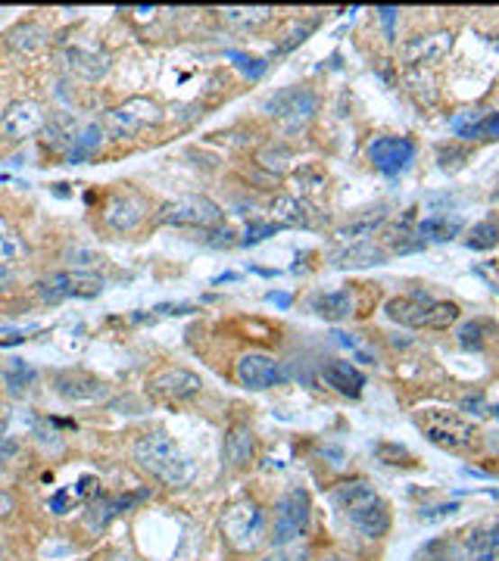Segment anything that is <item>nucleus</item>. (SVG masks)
I'll return each instance as SVG.
<instances>
[{
  "instance_id": "obj_1",
  "label": "nucleus",
  "mask_w": 499,
  "mask_h": 561,
  "mask_svg": "<svg viewBox=\"0 0 499 561\" xmlns=\"http://www.w3.org/2000/svg\"><path fill=\"white\" fill-rule=\"evenodd\" d=\"M134 462L144 471H150L157 481H163L166 486H185L194 477V465L185 452L178 449V443L166 434V430H150V434H141L132 446Z\"/></svg>"
},
{
  "instance_id": "obj_2",
  "label": "nucleus",
  "mask_w": 499,
  "mask_h": 561,
  "mask_svg": "<svg viewBox=\"0 0 499 561\" xmlns=\"http://www.w3.org/2000/svg\"><path fill=\"white\" fill-rule=\"evenodd\" d=\"M222 533L225 539L234 546L238 552H250L262 543L266 537V511L259 509L256 502H234L231 509L222 515Z\"/></svg>"
},
{
  "instance_id": "obj_3",
  "label": "nucleus",
  "mask_w": 499,
  "mask_h": 561,
  "mask_svg": "<svg viewBox=\"0 0 499 561\" xmlns=\"http://www.w3.org/2000/svg\"><path fill=\"white\" fill-rule=\"evenodd\" d=\"M415 424L422 428V434L434 446H440V449H465V446H471V440H475V424H468L462 415H456V412L428 409L415 418Z\"/></svg>"
},
{
  "instance_id": "obj_4",
  "label": "nucleus",
  "mask_w": 499,
  "mask_h": 561,
  "mask_svg": "<svg viewBox=\"0 0 499 561\" xmlns=\"http://www.w3.org/2000/svg\"><path fill=\"white\" fill-rule=\"evenodd\" d=\"M309 518H313V502H309L306 490H294L275 505V524H272V543L278 549L296 543L303 533L309 530Z\"/></svg>"
},
{
  "instance_id": "obj_5",
  "label": "nucleus",
  "mask_w": 499,
  "mask_h": 561,
  "mask_svg": "<svg viewBox=\"0 0 499 561\" xmlns=\"http://www.w3.org/2000/svg\"><path fill=\"white\" fill-rule=\"evenodd\" d=\"M222 206L213 203L209 197H181L166 203L157 213L159 225H178V228H200V231H209V228L222 225Z\"/></svg>"
},
{
  "instance_id": "obj_6",
  "label": "nucleus",
  "mask_w": 499,
  "mask_h": 561,
  "mask_svg": "<svg viewBox=\"0 0 499 561\" xmlns=\"http://www.w3.org/2000/svg\"><path fill=\"white\" fill-rule=\"evenodd\" d=\"M159 122V106L147 97H128L125 104L113 106L104 119V131L110 134L113 140H125L134 138L138 131H144L147 125Z\"/></svg>"
},
{
  "instance_id": "obj_7",
  "label": "nucleus",
  "mask_w": 499,
  "mask_h": 561,
  "mask_svg": "<svg viewBox=\"0 0 499 561\" xmlns=\"http://www.w3.org/2000/svg\"><path fill=\"white\" fill-rule=\"evenodd\" d=\"M38 296L47 303H63V300H87L104 290V278L91 272H53L35 284Z\"/></svg>"
},
{
  "instance_id": "obj_8",
  "label": "nucleus",
  "mask_w": 499,
  "mask_h": 561,
  "mask_svg": "<svg viewBox=\"0 0 499 561\" xmlns=\"http://www.w3.org/2000/svg\"><path fill=\"white\" fill-rule=\"evenodd\" d=\"M147 219V203L132 187H119V191L106 194L104 200V225L113 228L116 234H132Z\"/></svg>"
},
{
  "instance_id": "obj_9",
  "label": "nucleus",
  "mask_w": 499,
  "mask_h": 561,
  "mask_svg": "<svg viewBox=\"0 0 499 561\" xmlns=\"http://www.w3.org/2000/svg\"><path fill=\"white\" fill-rule=\"evenodd\" d=\"M234 377H238V384L247 390H268V387H278L287 377V371H285V365L278 359H272V356L247 353L234 365Z\"/></svg>"
},
{
  "instance_id": "obj_10",
  "label": "nucleus",
  "mask_w": 499,
  "mask_h": 561,
  "mask_svg": "<svg viewBox=\"0 0 499 561\" xmlns=\"http://www.w3.org/2000/svg\"><path fill=\"white\" fill-rule=\"evenodd\" d=\"M147 390L163 403H187L204 390V381L187 368H163L147 381Z\"/></svg>"
},
{
  "instance_id": "obj_11",
  "label": "nucleus",
  "mask_w": 499,
  "mask_h": 561,
  "mask_svg": "<svg viewBox=\"0 0 499 561\" xmlns=\"http://www.w3.org/2000/svg\"><path fill=\"white\" fill-rule=\"evenodd\" d=\"M315 110H319V97H315L309 87H285L275 97L266 100V113L281 122H291V125H300V122L313 119Z\"/></svg>"
},
{
  "instance_id": "obj_12",
  "label": "nucleus",
  "mask_w": 499,
  "mask_h": 561,
  "mask_svg": "<svg viewBox=\"0 0 499 561\" xmlns=\"http://www.w3.org/2000/svg\"><path fill=\"white\" fill-rule=\"evenodd\" d=\"M44 128H47V116L35 100H16L0 116V131L10 140H29L38 131H44Z\"/></svg>"
},
{
  "instance_id": "obj_13",
  "label": "nucleus",
  "mask_w": 499,
  "mask_h": 561,
  "mask_svg": "<svg viewBox=\"0 0 499 561\" xmlns=\"http://www.w3.org/2000/svg\"><path fill=\"white\" fill-rule=\"evenodd\" d=\"M368 159L375 162L377 172L400 175L415 159V144L409 138H375L368 144Z\"/></svg>"
},
{
  "instance_id": "obj_14",
  "label": "nucleus",
  "mask_w": 499,
  "mask_h": 561,
  "mask_svg": "<svg viewBox=\"0 0 499 561\" xmlns=\"http://www.w3.org/2000/svg\"><path fill=\"white\" fill-rule=\"evenodd\" d=\"M53 387L63 400L69 403H97L106 396V384L100 377H94L91 371L82 368H69V371H59L53 377Z\"/></svg>"
},
{
  "instance_id": "obj_15",
  "label": "nucleus",
  "mask_w": 499,
  "mask_h": 561,
  "mask_svg": "<svg viewBox=\"0 0 499 561\" xmlns=\"http://www.w3.org/2000/svg\"><path fill=\"white\" fill-rule=\"evenodd\" d=\"M437 300H431L428 294H409V296H394L387 300L384 312L390 321H400L406 328H431V309Z\"/></svg>"
},
{
  "instance_id": "obj_16",
  "label": "nucleus",
  "mask_w": 499,
  "mask_h": 561,
  "mask_svg": "<svg viewBox=\"0 0 499 561\" xmlns=\"http://www.w3.org/2000/svg\"><path fill=\"white\" fill-rule=\"evenodd\" d=\"M347 518H349V524L368 539H381V537H387V530H390V509L381 496L366 499V502L356 505L353 511H347Z\"/></svg>"
},
{
  "instance_id": "obj_17",
  "label": "nucleus",
  "mask_w": 499,
  "mask_h": 561,
  "mask_svg": "<svg viewBox=\"0 0 499 561\" xmlns=\"http://www.w3.org/2000/svg\"><path fill=\"white\" fill-rule=\"evenodd\" d=\"M63 63L69 72H76V76H82L87 81H97L100 76H106V69H110V57L100 50H94V47H66L63 53Z\"/></svg>"
},
{
  "instance_id": "obj_18",
  "label": "nucleus",
  "mask_w": 499,
  "mask_h": 561,
  "mask_svg": "<svg viewBox=\"0 0 499 561\" xmlns=\"http://www.w3.org/2000/svg\"><path fill=\"white\" fill-rule=\"evenodd\" d=\"M449 50H453V32H434V35L409 41L403 57L406 63H440Z\"/></svg>"
},
{
  "instance_id": "obj_19",
  "label": "nucleus",
  "mask_w": 499,
  "mask_h": 561,
  "mask_svg": "<svg viewBox=\"0 0 499 561\" xmlns=\"http://www.w3.org/2000/svg\"><path fill=\"white\" fill-rule=\"evenodd\" d=\"M104 138H106V131L100 122H82L76 138H72L69 150H66V162H69V166H82V162H87L100 147H104Z\"/></svg>"
},
{
  "instance_id": "obj_20",
  "label": "nucleus",
  "mask_w": 499,
  "mask_h": 561,
  "mask_svg": "<svg viewBox=\"0 0 499 561\" xmlns=\"http://www.w3.org/2000/svg\"><path fill=\"white\" fill-rule=\"evenodd\" d=\"M322 377H325L328 387H334L343 396H359L362 387H366V375L359 368H353L349 362H331L322 371Z\"/></svg>"
},
{
  "instance_id": "obj_21",
  "label": "nucleus",
  "mask_w": 499,
  "mask_h": 561,
  "mask_svg": "<svg viewBox=\"0 0 499 561\" xmlns=\"http://www.w3.org/2000/svg\"><path fill=\"white\" fill-rule=\"evenodd\" d=\"M0 377H4L6 394H10V396H25L32 387H35L38 371L32 368V365L25 359H16V356H13V359H6L4 365H0Z\"/></svg>"
},
{
  "instance_id": "obj_22",
  "label": "nucleus",
  "mask_w": 499,
  "mask_h": 561,
  "mask_svg": "<svg viewBox=\"0 0 499 561\" xmlns=\"http://www.w3.org/2000/svg\"><path fill=\"white\" fill-rule=\"evenodd\" d=\"M465 549H468L471 561H499V524L475 527L465 537Z\"/></svg>"
},
{
  "instance_id": "obj_23",
  "label": "nucleus",
  "mask_w": 499,
  "mask_h": 561,
  "mask_svg": "<svg viewBox=\"0 0 499 561\" xmlns=\"http://www.w3.org/2000/svg\"><path fill=\"white\" fill-rule=\"evenodd\" d=\"M384 259H387V253H384L381 247L362 240V243H349L347 249H340V253L334 256V266H340V268H366V266H381Z\"/></svg>"
},
{
  "instance_id": "obj_24",
  "label": "nucleus",
  "mask_w": 499,
  "mask_h": 561,
  "mask_svg": "<svg viewBox=\"0 0 499 561\" xmlns=\"http://www.w3.org/2000/svg\"><path fill=\"white\" fill-rule=\"evenodd\" d=\"M250 456H253V434H250V428H244V424H234L225 434L222 458H225L231 468H240V465L250 462Z\"/></svg>"
},
{
  "instance_id": "obj_25",
  "label": "nucleus",
  "mask_w": 499,
  "mask_h": 561,
  "mask_svg": "<svg viewBox=\"0 0 499 561\" xmlns=\"http://www.w3.org/2000/svg\"><path fill=\"white\" fill-rule=\"evenodd\" d=\"M384 219H387V213H384V209H372V213L359 215V219H353V222H347L343 228H337L334 238L343 240V243H362L366 238H372L377 228L384 225Z\"/></svg>"
},
{
  "instance_id": "obj_26",
  "label": "nucleus",
  "mask_w": 499,
  "mask_h": 561,
  "mask_svg": "<svg viewBox=\"0 0 499 561\" xmlns=\"http://www.w3.org/2000/svg\"><path fill=\"white\" fill-rule=\"evenodd\" d=\"M313 309L328 321H343L353 312V294L349 290H334V294H319L313 300Z\"/></svg>"
},
{
  "instance_id": "obj_27",
  "label": "nucleus",
  "mask_w": 499,
  "mask_h": 561,
  "mask_svg": "<svg viewBox=\"0 0 499 561\" xmlns=\"http://www.w3.org/2000/svg\"><path fill=\"white\" fill-rule=\"evenodd\" d=\"M132 502L134 499H128V496H100V499H94L91 511H87V527H91V530H104V527L110 524L116 515H122Z\"/></svg>"
},
{
  "instance_id": "obj_28",
  "label": "nucleus",
  "mask_w": 499,
  "mask_h": 561,
  "mask_svg": "<svg viewBox=\"0 0 499 561\" xmlns=\"http://www.w3.org/2000/svg\"><path fill=\"white\" fill-rule=\"evenodd\" d=\"M372 496H377V493H375V486L366 484V481H343L340 486H334V493H331L334 505L343 511V515L353 511L356 505H362L366 499H372Z\"/></svg>"
},
{
  "instance_id": "obj_29",
  "label": "nucleus",
  "mask_w": 499,
  "mask_h": 561,
  "mask_svg": "<svg viewBox=\"0 0 499 561\" xmlns=\"http://www.w3.org/2000/svg\"><path fill=\"white\" fill-rule=\"evenodd\" d=\"M44 41H47V32L41 29V25L23 23L6 35V47H13V50H19V53H35L44 47Z\"/></svg>"
},
{
  "instance_id": "obj_30",
  "label": "nucleus",
  "mask_w": 499,
  "mask_h": 561,
  "mask_svg": "<svg viewBox=\"0 0 499 561\" xmlns=\"http://www.w3.org/2000/svg\"><path fill=\"white\" fill-rule=\"evenodd\" d=\"M25 253H29V247H25V240L19 238V231L10 225V222L0 215V268L13 266V262L25 259Z\"/></svg>"
},
{
  "instance_id": "obj_31",
  "label": "nucleus",
  "mask_w": 499,
  "mask_h": 561,
  "mask_svg": "<svg viewBox=\"0 0 499 561\" xmlns=\"http://www.w3.org/2000/svg\"><path fill=\"white\" fill-rule=\"evenodd\" d=\"M462 231V222L458 219H449V215H428V219L418 225V238L424 240H453L456 234Z\"/></svg>"
},
{
  "instance_id": "obj_32",
  "label": "nucleus",
  "mask_w": 499,
  "mask_h": 561,
  "mask_svg": "<svg viewBox=\"0 0 499 561\" xmlns=\"http://www.w3.org/2000/svg\"><path fill=\"white\" fill-rule=\"evenodd\" d=\"M458 138L465 140H499V113H490V116H484L481 122H471V125H462L456 128Z\"/></svg>"
},
{
  "instance_id": "obj_33",
  "label": "nucleus",
  "mask_w": 499,
  "mask_h": 561,
  "mask_svg": "<svg viewBox=\"0 0 499 561\" xmlns=\"http://www.w3.org/2000/svg\"><path fill=\"white\" fill-rule=\"evenodd\" d=\"M275 213L285 219V225H309V206L306 203H296L294 197L275 203Z\"/></svg>"
},
{
  "instance_id": "obj_34",
  "label": "nucleus",
  "mask_w": 499,
  "mask_h": 561,
  "mask_svg": "<svg viewBox=\"0 0 499 561\" xmlns=\"http://www.w3.org/2000/svg\"><path fill=\"white\" fill-rule=\"evenodd\" d=\"M281 228H285V222H250L244 238H240V247H256L266 238H275Z\"/></svg>"
},
{
  "instance_id": "obj_35",
  "label": "nucleus",
  "mask_w": 499,
  "mask_h": 561,
  "mask_svg": "<svg viewBox=\"0 0 499 561\" xmlns=\"http://www.w3.org/2000/svg\"><path fill=\"white\" fill-rule=\"evenodd\" d=\"M468 243L471 249H490V247H496L499 243V225L496 222H481V225H475L471 228V234H468Z\"/></svg>"
},
{
  "instance_id": "obj_36",
  "label": "nucleus",
  "mask_w": 499,
  "mask_h": 561,
  "mask_svg": "<svg viewBox=\"0 0 499 561\" xmlns=\"http://www.w3.org/2000/svg\"><path fill=\"white\" fill-rule=\"evenodd\" d=\"M272 19V10L268 6H253V10H225V23L231 25H259Z\"/></svg>"
},
{
  "instance_id": "obj_37",
  "label": "nucleus",
  "mask_w": 499,
  "mask_h": 561,
  "mask_svg": "<svg viewBox=\"0 0 499 561\" xmlns=\"http://www.w3.org/2000/svg\"><path fill=\"white\" fill-rule=\"evenodd\" d=\"M456 321H458V306H456V303L437 300L434 309H431V328H434V330H447L449 324H456Z\"/></svg>"
},
{
  "instance_id": "obj_38",
  "label": "nucleus",
  "mask_w": 499,
  "mask_h": 561,
  "mask_svg": "<svg viewBox=\"0 0 499 561\" xmlns=\"http://www.w3.org/2000/svg\"><path fill=\"white\" fill-rule=\"evenodd\" d=\"M484 324L481 321H465L462 328H458V347H465V349H481L484 347Z\"/></svg>"
},
{
  "instance_id": "obj_39",
  "label": "nucleus",
  "mask_w": 499,
  "mask_h": 561,
  "mask_svg": "<svg viewBox=\"0 0 499 561\" xmlns=\"http://www.w3.org/2000/svg\"><path fill=\"white\" fill-rule=\"evenodd\" d=\"M228 57L234 59V66H238V69L244 72L247 78H259L262 72L268 69L266 59H253V57H244V53H228Z\"/></svg>"
},
{
  "instance_id": "obj_40",
  "label": "nucleus",
  "mask_w": 499,
  "mask_h": 561,
  "mask_svg": "<svg viewBox=\"0 0 499 561\" xmlns=\"http://www.w3.org/2000/svg\"><path fill=\"white\" fill-rule=\"evenodd\" d=\"M313 29H315V19H309V23H303L300 29H294L291 35H287V41H281L278 44V53H287V50H294L296 44H303V41L313 35Z\"/></svg>"
},
{
  "instance_id": "obj_41",
  "label": "nucleus",
  "mask_w": 499,
  "mask_h": 561,
  "mask_svg": "<svg viewBox=\"0 0 499 561\" xmlns=\"http://www.w3.org/2000/svg\"><path fill=\"white\" fill-rule=\"evenodd\" d=\"M69 262H72V266H78L76 272H85V268L97 266V262H104V259H100L97 253H91V249H72V253H69Z\"/></svg>"
},
{
  "instance_id": "obj_42",
  "label": "nucleus",
  "mask_w": 499,
  "mask_h": 561,
  "mask_svg": "<svg viewBox=\"0 0 499 561\" xmlns=\"http://www.w3.org/2000/svg\"><path fill=\"white\" fill-rule=\"evenodd\" d=\"M231 228H209L206 231V247H231Z\"/></svg>"
},
{
  "instance_id": "obj_43",
  "label": "nucleus",
  "mask_w": 499,
  "mask_h": 561,
  "mask_svg": "<svg viewBox=\"0 0 499 561\" xmlns=\"http://www.w3.org/2000/svg\"><path fill=\"white\" fill-rule=\"evenodd\" d=\"M19 456V440L10 434H0V465L13 462V458Z\"/></svg>"
},
{
  "instance_id": "obj_44",
  "label": "nucleus",
  "mask_w": 499,
  "mask_h": 561,
  "mask_svg": "<svg viewBox=\"0 0 499 561\" xmlns=\"http://www.w3.org/2000/svg\"><path fill=\"white\" fill-rule=\"evenodd\" d=\"M262 561H309V552L306 549H275L272 556H266Z\"/></svg>"
},
{
  "instance_id": "obj_45",
  "label": "nucleus",
  "mask_w": 499,
  "mask_h": 561,
  "mask_svg": "<svg viewBox=\"0 0 499 561\" xmlns=\"http://www.w3.org/2000/svg\"><path fill=\"white\" fill-rule=\"evenodd\" d=\"M153 312L157 315H187V312H194V306L191 303H163V306H157Z\"/></svg>"
},
{
  "instance_id": "obj_46",
  "label": "nucleus",
  "mask_w": 499,
  "mask_h": 561,
  "mask_svg": "<svg viewBox=\"0 0 499 561\" xmlns=\"http://www.w3.org/2000/svg\"><path fill=\"white\" fill-rule=\"evenodd\" d=\"M456 511H458V505H456V502H449V505H437V509H428V511H422V521H437V518L456 515Z\"/></svg>"
},
{
  "instance_id": "obj_47",
  "label": "nucleus",
  "mask_w": 499,
  "mask_h": 561,
  "mask_svg": "<svg viewBox=\"0 0 499 561\" xmlns=\"http://www.w3.org/2000/svg\"><path fill=\"white\" fill-rule=\"evenodd\" d=\"M66 505H69L66 493H57V496L50 499V511H57V515H66Z\"/></svg>"
},
{
  "instance_id": "obj_48",
  "label": "nucleus",
  "mask_w": 499,
  "mask_h": 561,
  "mask_svg": "<svg viewBox=\"0 0 499 561\" xmlns=\"http://www.w3.org/2000/svg\"><path fill=\"white\" fill-rule=\"evenodd\" d=\"M377 13H381L384 25H387V32H390V25H394V16H396V10H390V6H384V10H377Z\"/></svg>"
},
{
  "instance_id": "obj_49",
  "label": "nucleus",
  "mask_w": 499,
  "mask_h": 561,
  "mask_svg": "<svg viewBox=\"0 0 499 561\" xmlns=\"http://www.w3.org/2000/svg\"><path fill=\"white\" fill-rule=\"evenodd\" d=\"M268 300H272V303H278L281 309H285V306H291V296H287V294H268Z\"/></svg>"
},
{
  "instance_id": "obj_50",
  "label": "nucleus",
  "mask_w": 499,
  "mask_h": 561,
  "mask_svg": "<svg viewBox=\"0 0 499 561\" xmlns=\"http://www.w3.org/2000/svg\"><path fill=\"white\" fill-rule=\"evenodd\" d=\"M10 509H13V499L6 493H0V515H10Z\"/></svg>"
},
{
  "instance_id": "obj_51",
  "label": "nucleus",
  "mask_w": 499,
  "mask_h": 561,
  "mask_svg": "<svg viewBox=\"0 0 499 561\" xmlns=\"http://www.w3.org/2000/svg\"><path fill=\"white\" fill-rule=\"evenodd\" d=\"M10 284H13V275L6 272V268H0V294H4V290L10 287Z\"/></svg>"
},
{
  "instance_id": "obj_52",
  "label": "nucleus",
  "mask_w": 499,
  "mask_h": 561,
  "mask_svg": "<svg viewBox=\"0 0 499 561\" xmlns=\"http://www.w3.org/2000/svg\"><path fill=\"white\" fill-rule=\"evenodd\" d=\"M4 421H6V418H4V415H0V430H4Z\"/></svg>"
},
{
  "instance_id": "obj_53",
  "label": "nucleus",
  "mask_w": 499,
  "mask_h": 561,
  "mask_svg": "<svg viewBox=\"0 0 499 561\" xmlns=\"http://www.w3.org/2000/svg\"><path fill=\"white\" fill-rule=\"evenodd\" d=\"M322 561H343V558H322Z\"/></svg>"
}]
</instances>
